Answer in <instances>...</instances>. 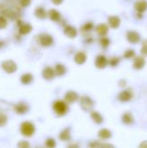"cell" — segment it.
Here are the masks:
<instances>
[{"mask_svg":"<svg viewBox=\"0 0 147 148\" xmlns=\"http://www.w3.org/2000/svg\"><path fill=\"white\" fill-rule=\"evenodd\" d=\"M20 131L23 136L30 137L34 134V133L36 131V127L33 123H31L29 121H25V122L22 123V125L20 127Z\"/></svg>","mask_w":147,"mask_h":148,"instance_id":"obj_1","label":"cell"},{"mask_svg":"<svg viewBox=\"0 0 147 148\" xmlns=\"http://www.w3.org/2000/svg\"><path fill=\"white\" fill-rule=\"evenodd\" d=\"M53 108H54V111L58 115H64V114H67V112L68 110V105L66 104V102H64L62 101H55V103L53 105Z\"/></svg>","mask_w":147,"mask_h":148,"instance_id":"obj_2","label":"cell"},{"mask_svg":"<svg viewBox=\"0 0 147 148\" xmlns=\"http://www.w3.org/2000/svg\"><path fill=\"white\" fill-rule=\"evenodd\" d=\"M37 42L42 47H49V46L53 44L54 40L50 35L46 34V33H42L37 36Z\"/></svg>","mask_w":147,"mask_h":148,"instance_id":"obj_3","label":"cell"},{"mask_svg":"<svg viewBox=\"0 0 147 148\" xmlns=\"http://www.w3.org/2000/svg\"><path fill=\"white\" fill-rule=\"evenodd\" d=\"M2 69L7 73V74H13L17 69L16 63L12 60H6L2 62Z\"/></svg>","mask_w":147,"mask_h":148,"instance_id":"obj_4","label":"cell"},{"mask_svg":"<svg viewBox=\"0 0 147 148\" xmlns=\"http://www.w3.org/2000/svg\"><path fill=\"white\" fill-rule=\"evenodd\" d=\"M80 105H81V108L83 110L89 111V110H91V108H93V107L94 105V102L88 96H82L80 99Z\"/></svg>","mask_w":147,"mask_h":148,"instance_id":"obj_5","label":"cell"},{"mask_svg":"<svg viewBox=\"0 0 147 148\" xmlns=\"http://www.w3.org/2000/svg\"><path fill=\"white\" fill-rule=\"evenodd\" d=\"M133 98V92L131 89H126L124 91H122L119 95H118V99L122 101V102H127L129 101L131 99Z\"/></svg>","mask_w":147,"mask_h":148,"instance_id":"obj_6","label":"cell"},{"mask_svg":"<svg viewBox=\"0 0 147 148\" xmlns=\"http://www.w3.org/2000/svg\"><path fill=\"white\" fill-rule=\"evenodd\" d=\"M108 64V60L105 56H98L95 59V66L98 69H104L107 66Z\"/></svg>","mask_w":147,"mask_h":148,"instance_id":"obj_7","label":"cell"},{"mask_svg":"<svg viewBox=\"0 0 147 148\" xmlns=\"http://www.w3.org/2000/svg\"><path fill=\"white\" fill-rule=\"evenodd\" d=\"M15 112L18 114H24L29 111V106L25 102H19L15 106Z\"/></svg>","mask_w":147,"mask_h":148,"instance_id":"obj_8","label":"cell"},{"mask_svg":"<svg viewBox=\"0 0 147 148\" xmlns=\"http://www.w3.org/2000/svg\"><path fill=\"white\" fill-rule=\"evenodd\" d=\"M55 75V71L50 68V67H46L43 70H42V77L45 79V80H48V81H50L54 78Z\"/></svg>","mask_w":147,"mask_h":148,"instance_id":"obj_9","label":"cell"},{"mask_svg":"<svg viewBox=\"0 0 147 148\" xmlns=\"http://www.w3.org/2000/svg\"><path fill=\"white\" fill-rule=\"evenodd\" d=\"M3 16H4L5 17H9L12 20L16 19L18 17V14L16 10H12V9H8V8H5V9H3V10L1 11Z\"/></svg>","mask_w":147,"mask_h":148,"instance_id":"obj_10","label":"cell"},{"mask_svg":"<svg viewBox=\"0 0 147 148\" xmlns=\"http://www.w3.org/2000/svg\"><path fill=\"white\" fill-rule=\"evenodd\" d=\"M127 40L132 43H137L140 40V35L136 31H129L126 35Z\"/></svg>","mask_w":147,"mask_h":148,"instance_id":"obj_11","label":"cell"},{"mask_svg":"<svg viewBox=\"0 0 147 148\" xmlns=\"http://www.w3.org/2000/svg\"><path fill=\"white\" fill-rule=\"evenodd\" d=\"M79 96L75 91H68L67 94L65 95L64 100L68 103H74L78 100Z\"/></svg>","mask_w":147,"mask_h":148,"instance_id":"obj_12","label":"cell"},{"mask_svg":"<svg viewBox=\"0 0 147 148\" xmlns=\"http://www.w3.org/2000/svg\"><path fill=\"white\" fill-rule=\"evenodd\" d=\"M134 8L139 13L145 12L147 10V1H146V0H139V1H137L135 3V4H134Z\"/></svg>","mask_w":147,"mask_h":148,"instance_id":"obj_13","label":"cell"},{"mask_svg":"<svg viewBox=\"0 0 147 148\" xmlns=\"http://www.w3.org/2000/svg\"><path fill=\"white\" fill-rule=\"evenodd\" d=\"M64 34L67 36H68V37H70V38H74V37H75L76 36V35H77V30H76V29L75 28V27H73V26H71V25H67L65 28H64Z\"/></svg>","mask_w":147,"mask_h":148,"instance_id":"obj_14","label":"cell"},{"mask_svg":"<svg viewBox=\"0 0 147 148\" xmlns=\"http://www.w3.org/2000/svg\"><path fill=\"white\" fill-rule=\"evenodd\" d=\"M32 30V26L29 23H19V33L21 35H27Z\"/></svg>","mask_w":147,"mask_h":148,"instance_id":"obj_15","label":"cell"},{"mask_svg":"<svg viewBox=\"0 0 147 148\" xmlns=\"http://www.w3.org/2000/svg\"><path fill=\"white\" fill-rule=\"evenodd\" d=\"M145 64H146V60H145L144 57H142V56H137L134 59L133 67L136 69H141L142 68H144Z\"/></svg>","mask_w":147,"mask_h":148,"instance_id":"obj_16","label":"cell"},{"mask_svg":"<svg viewBox=\"0 0 147 148\" xmlns=\"http://www.w3.org/2000/svg\"><path fill=\"white\" fill-rule=\"evenodd\" d=\"M108 23L113 29H116L120 24V19L116 16H112L108 18Z\"/></svg>","mask_w":147,"mask_h":148,"instance_id":"obj_17","label":"cell"},{"mask_svg":"<svg viewBox=\"0 0 147 148\" xmlns=\"http://www.w3.org/2000/svg\"><path fill=\"white\" fill-rule=\"evenodd\" d=\"M87 60V55L84 52H78L75 56V62L77 64H83Z\"/></svg>","mask_w":147,"mask_h":148,"instance_id":"obj_18","label":"cell"},{"mask_svg":"<svg viewBox=\"0 0 147 148\" xmlns=\"http://www.w3.org/2000/svg\"><path fill=\"white\" fill-rule=\"evenodd\" d=\"M21 82L24 85H28L29 83H31L33 82V75L29 73H26V74H23L22 76H21Z\"/></svg>","mask_w":147,"mask_h":148,"instance_id":"obj_19","label":"cell"},{"mask_svg":"<svg viewBox=\"0 0 147 148\" xmlns=\"http://www.w3.org/2000/svg\"><path fill=\"white\" fill-rule=\"evenodd\" d=\"M49 16L52 21H55V22H58L61 19V14L59 13V11H57L55 9H51L49 11Z\"/></svg>","mask_w":147,"mask_h":148,"instance_id":"obj_20","label":"cell"},{"mask_svg":"<svg viewBox=\"0 0 147 148\" xmlns=\"http://www.w3.org/2000/svg\"><path fill=\"white\" fill-rule=\"evenodd\" d=\"M96 32L100 36H106L107 34V32H108V27H107V25L105 24V23H101V24L98 25L97 28H96Z\"/></svg>","mask_w":147,"mask_h":148,"instance_id":"obj_21","label":"cell"},{"mask_svg":"<svg viewBox=\"0 0 147 148\" xmlns=\"http://www.w3.org/2000/svg\"><path fill=\"white\" fill-rule=\"evenodd\" d=\"M98 136L102 140H107L112 137V133L108 129L103 128V129L100 130V132L98 133Z\"/></svg>","mask_w":147,"mask_h":148,"instance_id":"obj_22","label":"cell"},{"mask_svg":"<svg viewBox=\"0 0 147 148\" xmlns=\"http://www.w3.org/2000/svg\"><path fill=\"white\" fill-rule=\"evenodd\" d=\"M59 139L61 140H63V141H68L71 139V136H70V129L69 128H66L64 129L60 134H59Z\"/></svg>","mask_w":147,"mask_h":148,"instance_id":"obj_23","label":"cell"},{"mask_svg":"<svg viewBox=\"0 0 147 148\" xmlns=\"http://www.w3.org/2000/svg\"><path fill=\"white\" fill-rule=\"evenodd\" d=\"M122 121H123V123H125L126 125H131L133 123L134 119H133V116L132 115V114L125 113L122 116Z\"/></svg>","mask_w":147,"mask_h":148,"instance_id":"obj_24","label":"cell"},{"mask_svg":"<svg viewBox=\"0 0 147 148\" xmlns=\"http://www.w3.org/2000/svg\"><path fill=\"white\" fill-rule=\"evenodd\" d=\"M35 15L36 16V17L40 18V19H44L47 16V13L45 11V10L42 7H38L35 10Z\"/></svg>","mask_w":147,"mask_h":148,"instance_id":"obj_25","label":"cell"},{"mask_svg":"<svg viewBox=\"0 0 147 148\" xmlns=\"http://www.w3.org/2000/svg\"><path fill=\"white\" fill-rule=\"evenodd\" d=\"M91 118L97 124H101L103 122V118L100 114V113H98V112H92L91 113Z\"/></svg>","mask_w":147,"mask_h":148,"instance_id":"obj_26","label":"cell"},{"mask_svg":"<svg viewBox=\"0 0 147 148\" xmlns=\"http://www.w3.org/2000/svg\"><path fill=\"white\" fill-rule=\"evenodd\" d=\"M55 75H56L61 76V75H63L66 73V68L62 64H57L55 66Z\"/></svg>","mask_w":147,"mask_h":148,"instance_id":"obj_27","label":"cell"},{"mask_svg":"<svg viewBox=\"0 0 147 148\" xmlns=\"http://www.w3.org/2000/svg\"><path fill=\"white\" fill-rule=\"evenodd\" d=\"M89 147H113V145L110 144H105V143H100L97 141H94L89 144Z\"/></svg>","mask_w":147,"mask_h":148,"instance_id":"obj_28","label":"cell"},{"mask_svg":"<svg viewBox=\"0 0 147 148\" xmlns=\"http://www.w3.org/2000/svg\"><path fill=\"white\" fill-rule=\"evenodd\" d=\"M93 28H94V24L92 23H87L81 27V31L82 32H89L90 30L93 29Z\"/></svg>","mask_w":147,"mask_h":148,"instance_id":"obj_29","label":"cell"},{"mask_svg":"<svg viewBox=\"0 0 147 148\" xmlns=\"http://www.w3.org/2000/svg\"><path fill=\"white\" fill-rule=\"evenodd\" d=\"M120 57H117V56H114V57H112L109 61H108V63L110 66L112 67H116L119 63H120Z\"/></svg>","mask_w":147,"mask_h":148,"instance_id":"obj_30","label":"cell"},{"mask_svg":"<svg viewBox=\"0 0 147 148\" xmlns=\"http://www.w3.org/2000/svg\"><path fill=\"white\" fill-rule=\"evenodd\" d=\"M124 58H126V59H131L133 57H134L135 56V51L133 49H128L126 51H125L124 53Z\"/></svg>","mask_w":147,"mask_h":148,"instance_id":"obj_31","label":"cell"},{"mask_svg":"<svg viewBox=\"0 0 147 148\" xmlns=\"http://www.w3.org/2000/svg\"><path fill=\"white\" fill-rule=\"evenodd\" d=\"M7 121H8V118H7L6 114H4L3 113H0V127L5 126Z\"/></svg>","mask_w":147,"mask_h":148,"instance_id":"obj_32","label":"cell"},{"mask_svg":"<svg viewBox=\"0 0 147 148\" xmlns=\"http://www.w3.org/2000/svg\"><path fill=\"white\" fill-rule=\"evenodd\" d=\"M100 42H101V44L102 47L107 48V47L110 44V40H109V38H107V37H106V36H104L103 37L101 38Z\"/></svg>","mask_w":147,"mask_h":148,"instance_id":"obj_33","label":"cell"},{"mask_svg":"<svg viewBox=\"0 0 147 148\" xmlns=\"http://www.w3.org/2000/svg\"><path fill=\"white\" fill-rule=\"evenodd\" d=\"M8 24V22H7V19L4 16H0V29H3L4 28H6Z\"/></svg>","mask_w":147,"mask_h":148,"instance_id":"obj_34","label":"cell"},{"mask_svg":"<svg viewBox=\"0 0 147 148\" xmlns=\"http://www.w3.org/2000/svg\"><path fill=\"white\" fill-rule=\"evenodd\" d=\"M46 146L48 147H55V146H56V143H55V140L54 139H51V138H49V139H48L47 140H46Z\"/></svg>","mask_w":147,"mask_h":148,"instance_id":"obj_35","label":"cell"},{"mask_svg":"<svg viewBox=\"0 0 147 148\" xmlns=\"http://www.w3.org/2000/svg\"><path fill=\"white\" fill-rule=\"evenodd\" d=\"M142 44H143V46L141 49V53H142V55L147 56V40H145Z\"/></svg>","mask_w":147,"mask_h":148,"instance_id":"obj_36","label":"cell"},{"mask_svg":"<svg viewBox=\"0 0 147 148\" xmlns=\"http://www.w3.org/2000/svg\"><path fill=\"white\" fill-rule=\"evenodd\" d=\"M31 3V0H19V3L22 7H28Z\"/></svg>","mask_w":147,"mask_h":148,"instance_id":"obj_37","label":"cell"},{"mask_svg":"<svg viewBox=\"0 0 147 148\" xmlns=\"http://www.w3.org/2000/svg\"><path fill=\"white\" fill-rule=\"evenodd\" d=\"M17 147H23V148L29 147V144L27 141H20V142L17 144Z\"/></svg>","mask_w":147,"mask_h":148,"instance_id":"obj_38","label":"cell"},{"mask_svg":"<svg viewBox=\"0 0 147 148\" xmlns=\"http://www.w3.org/2000/svg\"><path fill=\"white\" fill-rule=\"evenodd\" d=\"M51 1H52V3H53L54 4L59 5V4H61V3H62L63 0H51Z\"/></svg>","mask_w":147,"mask_h":148,"instance_id":"obj_39","label":"cell"},{"mask_svg":"<svg viewBox=\"0 0 147 148\" xmlns=\"http://www.w3.org/2000/svg\"><path fill=\"white\" fill-rule=\"evenodd\" d=\"M119 83H120V87H125V86L126 85V82L125 80H121Z\"/></svg>","mask_w":147,"mask_h":148,"instance_id":"obj_40","label":"cell"},{"mask_svg":"<svg viewBox=\"0 0 147 148\" xmlns=\"http://www.w3.org/2000/svg\"><path fill=\"white\" fill-rule=\"evenodd\" d=\"M140 147H147V141H146H146H144V142H143V143H142V144L140 145Z\"/></svg>","mask_w":147,"mask_h":148,"instance_id":"obj_41","label":"cell"}]
</instances>
